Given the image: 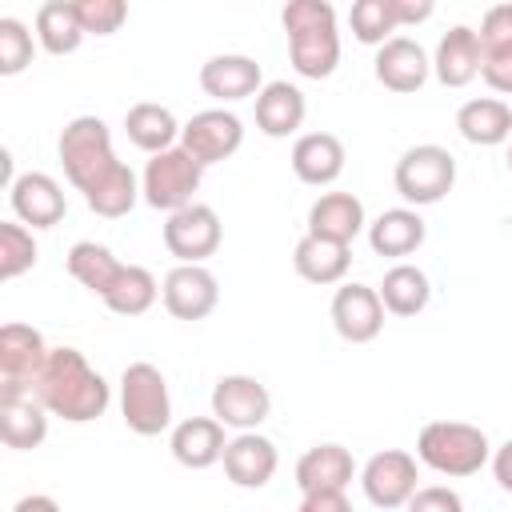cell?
<instances>
[{"label": "cell", "instance_id": "6da1fadb", "mask_svg": "<svg viewBox=\"0 0 512 512\" xmlns=\"http://www.w3.org/2000/svg\"><path fill=\"white\" fill-rule=\"evenodd\" d=\"M32 392L40 396V404L68 420V424H92L108 412V400H112V388L108 380L84 360L80 348H52Z\"/></svg>", "mask_w": 512, "mask_h": 512}, {"label": "cell", "instance_id": "7a4b0ae2", "mask_svg": "<svg viewBox=\"0 0 512 512\" xmlns=\"http://www.w3.org/2000/svg\"><path fill=\"white\" fill-rule=\"evenodd\" d=\"M292 68L304 80H324L340 64V28L328 0H288L280 12Z\"/></svg>", "mask_w": 512, "mask_h": 512}, {"label": "cell", "instance_id": "3957f363", "mask_svg": "<svg viewBox=\"0 0 512 512\" xmlns=\"http://www.w3.org/2000/svg\"><path fill=\"white\" fill-rule=\"evenodd\" d=\"M416 460L448 480H464V476H476L492 460V444H488L484 428H476V424L432 420L416 436Z\"/></svg>", "mask_w": 512, "mask_h": 512}, {"label": "cell", "instance_id": "277c9868", "mask_svg": "<svg viewBox=\"0 0 512 512\" xmlns=\"http://www.w3.org/2000/svg\"><path fill=\"white\" fill-rule=\"evenodd\" d=\"M56 152H60V164H64V176L76 192H92L120 160L112 152V132L100 116H76L64 124L60 140H56Z\"/></svg>", "mask_w": 512, "mask_h": 512}, {"label": "cell", "instance_id": "5b68a950", "mask_svg": "<svg viewBox=\"0 0 512 512\" xmlns=\"http://www.w3.org/2000/svg\"><path fill=\"white\" fill-rule=\"evenodd\" d=\"M120 416L136 436H160L172 424L168 380L156 364L136 360L120 372Z\"/></svg>", "mask_w": 512, "mask_h": 512}, {"label": "cell", "instance_id": "8992f818", "mask_svg": "<svg viewBox=\"0 0 512 512\" xmlns=\"http://www.w3.org/2000/svg\"><path fill=\"white\" fill-rule=\"evenodd\" d=\"M392 184H396L400 200L412 208L440 204L456 184V156L440 144H416L396 160Z\"/></svg>", "mask_w": 512, "mask_h": 512}, {"label": "cell", "instance_id": "52a82bcc", "mask_svg": "<svg viewBox=\"0 0 512 512\" xmlns=\"http://www.w3.org/2000/svg\"><path fill=\"white\" fill-rule=\"evenodd\" d=\"M200 176H204V164L184 144L152 152V160L144 164V176H140L144 204H152L160 212H176V208L192 204V196L200 188Z\"/></svg>", "mask_w": 512, "mask_h": 512}, {"label": "cell", "instance_id": "ba28073f", "mask_svg": "<svg viewBox=\"0 0 512 512\" xmlns=\"http://www.w3.org/2000/svg\"><path fill=\"white\" fill-rule=\"evenodd\" d=\"M224 240L220 216L208 204H184L176 212H168L164 220V248L168 256H176V264H204L208 256H216Z\"/></svg>", "mask_w": 512, "mask_h": 512}, {"label": "cell", "instance_id": "9c48e42d", "mask_svg": "<svg viewBox=\"0 0 512 512\" xmlns=\"http://www.w3.org/2000/svg\"><path fill=\"white\" fill-rule=\"evenodd\" d=\"M48 352L52 348L32 324L8 320L0 328V392H32Z\"/></svg>", "mask_w": 512, "mask_h": 512}, {"label": "cell", "instance_id": "30bf717a", "mask_svg": "<svg viewBox=\"0 0 512 512\" xmlns=\"http://www.w3.org/2000/svg\"><path fill=\"white\" fill-rule=\"evenodd\" d=\"M416 456L404 448H384L376 456H368V464L360 468V484L372 508H404L416 492Z\"/></svg>", "mask_w": 512, "mask_h": 512}, {"label": "cell", "instance_id": "8fae6325", "mask_svg": "<svg viewBox=\"0 0 512 512\" xmlns=\"http://www.w3.org/2000/svg\"><path fill=\"white\" fill-rule=\"evenodd\" d=\"M272 412V396L268 388L256 380V376H244V372H232V376H220L216 388H212V416L232 428V432H248V428H260Z\"/></svg>", "mask_w": 512, "mask_h": 512}, {"label": "cell", "instance_id": "7c38bea8", "mask_svg": "<svg viewBox=\"0 0 512 512\" xmlns=\"http://www.w3.org/2000/svg\"><path fill=\"white\" fill-rule=\"evenodd\" d=\"M180 144L208 168V164H220L228 160L232 152H240L244 144V124L236 112L228 108H204L196 112L184 128H180Z\"/></svg>", "mask_w": 512, "mask_h": 512}, {"label": "cell", "instance_id": "4fadbf2b", "mask_svg": "<svg viewBox=\"0 0 512 512\" xmlns=\"http://www.w3.org/2000/svg\"><path fill=\"white\" fill-rule=\"evenodd\" d=\"M164 308L176 320H204L220 304V284L204 264H176L160 284Z\"/></svg>", "mask_w": 512, "mask_h": 512}, {"label": "cell", "instance_id": "5bb4252c", "mask_svg": "<svg viewBox=\"0 0 512 512\" xmlns=\"http://www.w3.org/2000/svg\"><path fill=\"white\" fill-rule=\"evenodd\" d=\"M384 300L368 284H340L332 296V328L348 344H368L384 328Z\"/></svg>", "mask_w": 512, "mask_h": 512}, {"label": "cell", "instance_id": "9a60e30c", "mask_svg": "<svg viewBox=\"0 0 512 512\" xmlns=\"http://www.w3.org/2000/svg\"><path fill=\"white\" fill-rule=\"evenodd\" d=\"M8 200H12L16 220H24L28 228H56L68 212L64 188L48 172H20L8 184Z\"/></svg>", "mask_w": 512, "mask_h": 512}, {"label": "cell", "instance_id": "2e32d148", "mask_svg": "<svg viewBox=\"0 0 512 512\" xmlns=\"http://www.w3.org/2000/svg\"><path fill=\"white\" fill-rule=\"evenodd\" d=\"M372 72H376V80H380L388 92L408 96V92H420V88H424V80L432 76V60H428V52H424L416 40L392 36V40H384V44L376 48Z\"/></svg>", "mask_w": 512, "mask_h": 512}, {"label": "cell", "instance_id": "e0dca14e", "mask_svg": "<svg viewBox=\"0 0 512 512\" xmlns=\"http://www.w3.org/2000/svg\"><path fill=\"white\" fill-rule=\"evenodd\" d=\"M200 88L216 104H236V100H248V96H256L264 88V72H260V64L252 56L220 52V56L200 64Z\"/></svg>", "mask_w": 512, "mask_h": 512}, {"label": "cell", "instance_id": "ac0fdd59", "mask_svg": "<svg viewBox=\"0 0 512 512\" xmlns=\"http://www.w3.org/2000/svg\"><path fill=\"white\" fill-rule=\"evenodd\" d=\"M224 476L236 484V488H264L272 476H276V444L268 436H260L256 428L248 432H236L228 444H224Z\"/></svg>", "mask_w": 512, "mask_h": 512}, {"label": "cell", "instance_id": "d6986e66", "mask_svg": "<svg viewBox=\"0 0 512 512\" xmlns=\"http://www.w3.org/2000/svg\"><path fill=\"white\" fill-rule=\"evenodd\" d=\"M48 408L36 392H0V436L8 448L28 452L40 448L48 436Z\"/></svg>", "mask_w": 512, "mask_h": 512}, {"label": "cell", "instance_id": "ffe728a7", "mask_svg": "<svg viewBox=\"0 0 512 512\" xmlns=\"http://www.w3.org/2000/svg\"><path fill=\"white\" fill-rule=\"evenodd\" d=\"M224 444H228V436H224V424L216 416H188V420H180L172 428V440H168L176 464H184L192 472L220 464L224 460Z\"/></svg>", "mask_w": 512, "mask_h": 512}, {"label": "cell", "instance_id": "44dd1931", "mask_svg": "<svg viewBox=\"0 0 512 512\" xmlns=\"http://www.w3.org/2000/svg\"><path fill=\"white\" fill-rule=\"evenodd\" d=\"M432 72L444 88H468L480 76V36H476V28H468V24L448 28L436 44Z\"/></svg>", "mask_w": 512, "mask_h": 512}, {"label": "cell", "instance_id": "7402d4cb", "mask_svg": "<svg viewBox=\"0 0 512 512\" xmlns=\"http://www.w3.org/2000/svg\"><path fill=\"white\" fill-rule=\"evenodd\" d=\"M308 116V100L296 84L288 80H272L256 92V128L272 140H284V136H296V128L304 124Z\"/></svg>", "mask_w": 512, "mask_h": 512}, {"label": "cell", "instance_id": "603a6c76", "mask_svg": "<svg viewBox=\"0 0 512 512\" xmlns=\"http://www.w3.org/2000/svg\"><path fill=\"white\" fill-rule=\"evenodd\" d=\"M292 172H296V180H304L312 188H324V184L340 180V172H344V144H340V136H332V132H304V136H296V144H292Z\"/></svg>", "mask_w": 512, "mask_h": 512}, {"label": "cell", "instance_id": "cb8c5ba5", "mask_svg": "<svg viewBox=\"0 0 512 512\" xmlns=\"http://www.w3.org/2000/svg\"><path fill=\"white\" fill-rule=\"evenodd\" d=\"M364 204L352 192H324L320 200H312L308 208V232L324 236V240H340L352 244L364 232Z\"/></svg>", "mask_w": 512, "mask_h": 512}, {"label": "cell", "instance_id": "d4e9b609", "mask_svg": "<svg viewBox=\"0 0 512 512\" xmlns=\"http://www.w3.org/2000/svg\"><path fill=\"white\" fill-rule=\"evenodd\" d=\"M348 264H352V244L324 240L312 232H304L296 252H292V268L308 284H340L348 276Z\"/></svg>", "mask_w": 512, "mask_h": 512}, {"label": "cell", "instance_id": "484cf974", "mask_svg": "<svg viewBox=\"0 0 512 512\" xmlns=\"http://www.w3.org/2000/svg\"><path fill=\"white\" fill-rule=\"evenodd\" d=\"M428 228L420 220V212L408 204V208H388L380 212L372 224H368V244L376 256H388V260H400V256H412L420 244H424Z\"/></svg>", "mask_w": 512, "mask_h": 512}, {"label": "cell", "instance_id": "4316f807", "mask_svg": "<svg viewBox=\"0 0 512 512\" xmlns=\"http://www.w3.org/2000/svg\"><path fill=\"white\" fill-rule=\"evenodd\" d=\"M456 128L468 144L476 148H496L504 140H512V108L500 96H476L464 100L456 112Z\"/></svg>", "mask_w": 512, "mask_h": 512}, {"label": "cell", "instance_id": "83f0119b", "mask_svg": "<svg viewBox=\"0 0 512 512\" xmlns=\"http://www.w3.org/2000/svg\"><path fill=\"white\" fill-rule=\"evenodd\" d=\"M356 476V460L344 444H312L300 460H296V488L312 492V488H348Z\"/></svg>", "mask_w": 512, "mask_h": 512}, {"label": "cell", "instance_id": "f1b7e54d", "mask_svg": "<svg viewBox=\"0 0 512 512\" xmlns=\"http://www.w3.org/2000/svg\"><path fill=\"white\" fill-rule=\"evenodd\" d=\"M88 28L76 12V0H44L36 8V40L48 56H68L84 44Z\"/></svg>", "mask_w": 512, "mask_h": 512}, {"label": "cell", "instance_id": "f546056e", "mask_svg": "<svg viewBox=\"0 0 512 512\" xmlns=\"http://www.w3.org/2000/svg\"><path fill=\"white\" fill-rule=\"evenodd\" d=\"M124 132H128V140H132L140 152L152 156V152H164V148L176 144L180 124H176L172 108L152 104V100H140V104H132V108L124 112Z\"/></svg>", "mask_w": 512, "mask_h": 512}, {"label": "cell", "instance_id": "4dcf8cb0", "mask_svg": "<svg viewBox=\"0 0 512 512\" xmlns=\"http://www.w3.org/2000/svg\"><path fill=\"white\" fill-rule=\"evenodd\" d=\"M376 292L392 316H416L432 300V284L416 264H392L384 272V280L376 284Z\"/></svg>", "mask_w": 512, "mask_h": 512}, {"label": "cell", "instance_id": "1f68e13d", "mask_svg": "<svg viewBox=\"0 0 512 512\" xmlns=\"http://www.w3.org/2000/svg\"><path fill=\"white\" fill-rule=\"evenodd\" d=\"M120 260L108 244H96V240H80L68 248V276L76 284H84L92 296H104L112 288V280L120 276Z\"/></svg>", "mask_w": 512, "mask_h": 512}, {"label": "cell", "instance_id": "d6a6232c", "mask_svg": "<svg viewBox=\"0 0 512 512\" xmlns=\"http://www.w3.org/2000/svg\"><path fill=\"white\" fill-rule=\"evenodd\" d=\"M156 296H160L156 276H152L144 264H124L120 276L112 280V288H108L100 300H104L108 312H116V316H144V312L156 304Z\"/></svg>", "mask_w": 512, "mask_h": 512}, {"label": "cell", "instance_id": "836d02e7", "mask_svg": "<svg viewBox=\"0 0 512 512\" xmlns=\"http://www.w3.org/2000/svg\"><path fill=\"white\" fill-rule=\"evenodd\" d=\"M144 192H140V180H136V172L120 160L92 192H84V204L96 212V216H104V220H120V216H128L132 208H136V200H140Z\"/></svg>", "mask_w": 512, "mask_h": 512}, {"label": "cell", "instance_id": "e575fe53", "mask_svg": "<svg viewBox=\"0 0 512 512\" xmlns=\"http://www.w3.org/2000/svg\"><path fill=\"white\" fill-rule=\"evenodd\" d=\"M32 232L24 220H0V280H16L36 264Z\"/></svg>", "mask_w": 512, "mask_h": 512}, {"label": "cell", "instance_id": "d590c367", "mask_svg": "<svg viewBox=\"0 0 512 512\" xmlns=\"http://www.w3.org/2000/svg\"><path fill=\"white\" fill-rule=\"evenodd\" d=\"M348 24H352V36L360 44H372V48H380L384 40H392V32L400 28L396 16H392V8L384 0H352Z\"/></svg>", "mask_w": 512, "mask_h": 512}, {"label": "cell", "instance_id": "8d00e7d4", "mask_svg": "<svg viewBox=\"0 0 512 512\" xmlns=\"http://www.w3.org/2000/svg\"><path fill=\"white\" fill-rule=\"evenodd\" d=\"M32 32L24 20L16 16H4L0 20V76H20L28 64H32Z\"/></svg>", "mask_w": 512, "mask_h": 512}, {"label": "cell", "instance_id": "74e56055", "mask_svg": "<svg viewBox=\"0 0 512 512\" xmlns=\"http://www.w3.org/2000/svg\"><path fill=\"white\" fill-rule=\"evenodd\" d=\"M76 12L88 36H112L128 20V0H76Z\"/></svg>", "mask_w": 512, "mask_h": 512}, {"label": "cell", "instance_id": "f35d334b", "mask_svg": "<svg viewBox=\"0 0 512 512\" xmlns=\"http://www.w3.org/2000/svg\"><path fill=\"white\" fill-rule=\"evenodd\" d=\"M480 76L492 92L512 96V40L508 44H488L480 48Z\"/></svg>", "mask_w": 512, "mask_h": 512}, {"label": "cell", "instance_id": "ab89813d", "mask_svg": "<svg viewBox=\"0 0 512 512\" xmlns=\"http://www.w3.org/2000/svg\"><path fill=\"white\" fill-rule=\"evenodd\" d=\"M408 508H416V512H432V508H440V512H460L464 508V500L452 492V488H416L412 492V500H408Z\"/></svg>", "mask_w": 512, "mask_h": 512}, {"label": "cell", "instance_id": "60d3db41", "mask_svg": "<svg viewBox=\"0 0 512 512\" xmlns=\"http://www.w3.org/2000/svg\"><path fill=\"white\" fill-rule=\"evenodd\" d=\"M300 512H348V488H312V492H300Z\"/></svg>", "mask_w": 512, "mask_h": 512}, {"label": "cell", "instance_id": "b9f144b4", "mask_svg": "<svg viewBox=\"0 0 512 512\" xmlns=\"http://www.w3.org/2000/svg\"><path fill=\"white\" fill-rule=\"evenodd\" d=\"M384 4L392 8L400 28H416V24L432 20V12H436V0H384Z\"/></svg>", "mask_w": 512, "mask_h": 512}, {"label": "cell", "instance_id": "7bdbcfd3", "mask_svg": "<svg viewBox=\"0 0 512 512\" xmlns=\"http://www.w3.org/2000/svg\"><path fill=\"white\" fill-rule=\"evenodd\" d=\"M492 476L504 492H512V440H504L496 452H492Z\"/></svg>", "mask_w": 512, "mask_h": 512}, {"label": "cell", "instance_id": "ee69618b", "mask_svg": "<svg viewBox=\"0 0 512 512\" xmlns=\"http://www.w3.org/2000/svg\"><path fill=\"white\" fill-rule=\"evenodd\" d=\"M32 508H52V512H56V500H52V496H24V500L16 504V512H32Z\"/></svg>", "mask_w": 512, "mask_h": 512}, {"label": "cell", "instance_id": "f6af8a7d", "mask_svg": "<svg viewBox=\"0 0 512 512\" xmlns=\"http://www.w3.org/2000/svg\"><path fill=\"white\" fill-rule=\"evenodd\" d=\"M508 168H512V148H508Z\"/></svg>", "mask_w": 512, "mask_h": 512}]
</instances>
